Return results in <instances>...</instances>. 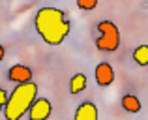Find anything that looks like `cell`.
<instances>
[{"mask_svg": "<svg viewBox=\"0 0 148 120\" xmlns=\"http://www.w3.org/2000/svg\"><path fill=\"white\" fill-rule=\"evenodd\" d=\"M38 34L47 45H60L71 30V23L66 19V13L58 8H41L34 19Z\"/></svg>", "mask_w": 148, "mask_h": 120, "instance_id": "obj_1", "label": "cell"}, {"mask_svg": "<svg viewBox=\"0 0 148 120\" xmlns=\"http://www.w3.org/2000/svg\"><path fill=\"white\" fill-rule=\"evenodd\" d=\"M38 98V84L28 81V83H21L11 90L8 96L6 107H4V117L6 120H21L23 115L30 109L34 99Z\"/></svg>", "mask_w": 148, "mask_h": 120, "instance_id": "obj_2", "label": "cell"}, {"mask_svg": "<svg viewBox=\"0 0 148 120\" xmlns=\"http://www.w3.org/2000/svg\"><path fill=\"white\" fill-rule=\"evenodd\" d=\"M99 38L96 40V47L99 51L112 53L120 47V30L112 21H101L98 23Z\"/></svg>", "mask_w": 148, "mask_h": 120, "instance_id": "obj_3", "label": "cell"}, {"mask_svg": "<svg viewBox=\"0 0 148 120\" xmlns=\"http://www.w3.org/2000/svg\"><path fill=\"white\" fill-rule=\"evenodd\" d=\"M53 113V107L47 98H36L34 103L28 109V118L30 120H47Z\"/></svg>", "mask_w": 148, "mask_h": 120, "instance_id": "obj_4", "label": "cell"}, {"mask_svg": "<svg viewBox=\"0 0 148 120\" xmlns=\"http://www.w3.org/2000/svg\"><path fill=\"white\" fill-rule=\"evenodd\" d=\"M8 79L15 84L28 83V81H32V69L25 64H15L8 69Z\"/></svg>", "mask_w": 148, "mask_h": 120, "instance_id": "obj_5", "label": "cell"}, {"mask_svg": "<svg viewBox=\"0 0 148 120\" xmlns=\"http://www.w3.org/2000/svg\"><path fill=\"white\" fill-rule=\"evenodd\" d=\"M94 75H96V83L99 86H109L114 81V69H112V66L109 62H101V64L96 66Z\"/></svg>", "mask_w": 148, "mask_h": 120, "instance_id": "obj_6", "label": "cell"}, {"mask_svg": "<svg viewBox=\"0 0 148 120\" xmlns=\"http://www.w3.org/2000/svg\"><path fill=\"white\" fill-rule=\"evenodd\" d=\"M75 120H98V107L92 101H83L75 111Z\"/></svg>", "mask_w": 148, "mask_h": 120, "instance_id": "obj_7", "label": "cell"}, {"mask_svg": "<svg viewBox=\"0 0 148 120\" xmlns=\"http://www.w3.org/2000/svg\"><path fill=\"white\" fill-rule=\"evenodd\" d=\"M86 88V75L84 73H75L69 81V92L71 94H79L81 90Z\"/></svg>", "mask_w": 148, "mask_h": 120, "instance_id": "obj_8", "label": "cell"}, {"mask_svg": "<svg viewBox=\"0 0 148 120\" xmlns=\"http://www.w3.org/2000/svg\"><path fill=\"white\" fill-rule=\"evenodd\" d=\"M122 107L127 111V113H139V111H141V101H139L137 96L126 94L122 98Z\"/></svg>", "mask_w": 148, "mask_h": 120, "instance_id": "obj_9", "label": "cell"}, {"mask_svg": "<svg viewBox=\"0 0 148 120\" xmlns=\"http://www.w3.org/2000/svg\"><path fill=\"white\" fill-rule=\"evenodd\" d=\"M133 60L139 66H148V45H139L133 51Z\"/></svg>", "mask_w": 148, "mask_h": 120, "instance_id": "obj_10", "label": "cell"}, {"mask_svg": "<svg viewBox=\"0 0 148 120\" xmlns=\"http://www.w3.org/2000/svg\"><path fill=\"white\" fill-rule=\"evenodd\" d=\"M77 6L79 10H84V11H90L98 6V0H77Z\"/></svg>", "mask_w": 148, "mask_h": 120, "instance_id": "obj_11", "label": "cell"}, {"mask_svg": "<svg viewBox=\"0 0 148 120\" xmlns=\"http://www.w3.org/2000/svg\"><path fill=\"white\" fill-rule=\"evenodd\" d=\"M6 101H8V94H6V90H4V88H0V111H4Z\"/></svg>", "mask_w": 148, "mask_h": 120, "instance_id": "obj_12", "label": "cell"}, {"mask_svg": "<svg viewBox=\"0 0 148 120\" xmlns=\"http://www.w3.org/2000/svg\"><path fill=\"white\" fill-rule=\"evenodd\" d=\"M4 55H6V51H4V47H2V45H0V62L4 60Z\"/></svg>", "mask_w": 148, "mask_h": 120, "instance_id": "obj_13", "label": "cell"}]
</instances>
